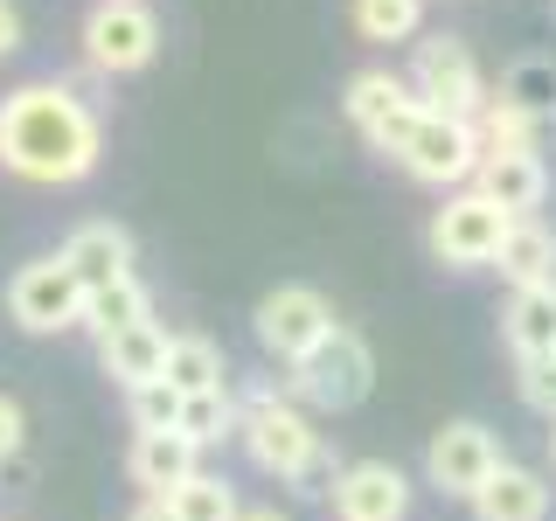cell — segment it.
I'll list each match as a JSON object with an SVG mask.
<instances>
[{
	"instance_id": "obj_5",
	"label": "cell",
	"mask_w": 556,
	"mask_h": 521,
	"mask_svg": "<svg viewBox=\"0 0 556 521\" xmlns=\"http://www.w3.org/2000/svg\"><path fill=\"white\" fill-rule=\"evenodd\" d=\"M508 208L501 202H486L473 181L466 188H452V195L431 208V230H425V243H431V257L439 265H452V271H480V265H494V251H501V237H508Z\"/></svg>"
},
{
	"instance_id": "obj_22",
	"label": "cell",
	"mask_w": 556,
	"mask_h": 521,
	"mask_svg": "<svg viewBox=\"0 0 556 521\" xmlns=\"http://www.w3.org/2000/svg\"><path fill=\"white\" fill-rule=\"evenodd\" d=\"M139 320H153V300H147L139 278H118V285H104V292H84V327H91L98 341L126 334V327H139Z\"/></svg>"
},
{
	"instance_id": "obj_20",
	"label": "cell",
	"mask_w": 556,
	"mask_h": 521,
	"mask_svg": "<svg viewBox=\"0 0 556 521\" xmlns=\"http://www.w3.org/2000/svg\"><path fill=\"white\" fill-rule=\"evenodd\" d=\"M486 98H501V104H515L521 118H535V126H556V63L549 56H521L501 69V84Z\"/></svg>"
},
{
	"instance_id": "obj_30",
	"label": "cell",
	"mask_w": 556,
	"mask_h": 521,
	"mask_svg": "<svg viewBox=\"0 0 556 521\" xmlns=\"http://www.w3.org/2000/svg\"><path fill=\"white\" fill-rule=\"evenodd\" d=\"M22 49V14H14V0H0V63Z\"/></svg>"
},
{
	"instance_id": "obj_16",
	"label": "cell",
	"mask_w": 556,
	"mask_h": 521,
	"mask_svg": "<svg viewBox=\"0 0 556 521\" xmlns=\"http://www.w3.org/2000/svg\"><path fill=\"white\" fill-rule=\"evenodd\" d=\"M494 271L508 278V285H556V230L543 216H515L508 223V237H501V251H494Z\"/></svg>"
},
{
	"instance_id": "obj_33",
	"label": "cell",
	"mask_w": 556,
	"mask_h": 521,
	"mask_svg": "<svg viewBox=\"0 0 556 521\" xmlns=\"http://www.w3.org/2000/svg\"><path fill=\"white\" fill-rule=\"evenodd\" d=\"M549 459H556V417H549Z\"/></svg>"
},
{
	"instance_id": "obj_17",
	"label": "cell",
	"mask_w": 556,
	"mask_h": 521,
	"mask_svg": "<svg viewBox=\"0 0 556 521\" xmlns=\"http://www.w3.org/2000/svg\"><path fill=\"white\" fill-rule=\"evenodd\" d=\"M501 341H508L515 361L556 355V285H521L508 292V313H501Z\"/></svg>"
},
{
	"instance_id": "obj_12",
	"label": "cell",
	"mask_w": 556,
	"mask_h": 521,
	"mask_svg": "<svg viewBox=\"0 0 556 521\" xmlns=\"http://www.w3.org/2000/svg\"><path fill=\"white\" fill-rule=\"evenodd\" d=\"M56 257L70 265V278H77L84 292H104V285H118V278H132V230L126 223H77Z\"/></svg>"
},
{
	"instance_id": "obj_24",
	"label": "cell",
	"mask_w": 556,
	"mask_h": 521,
	"mask_svg": "<svg viewBox=\"0 0 556 521\" xmlns=\"http://www.w3.org/2000/svg\"><path fill=\"white\" fill-rule=\"evenodd\" d=\"M237 417H243V404L230 396V382L223 390H195V396H181V439H195V445H223L237 431Z\"/></svg>"
},
{
	"instance_id": "obj_9",
	"label": "cell",
	"mask_w": 556,
	"mask_h": 521,
	"mask_svg": "<svg viewBox=\"0 0 556 521\" xmlns=\"http://www.w3.org/2000/svg\"><path fill=\"white\" fill-rule=\"evenodd\" d=\"M8 313L28 334H70V327H84V285L70 278L63 257H28L8 278Z\"/></svg>"
},
{
	"instance_id": "obj_23",
	"label": "cell",
	"mask_w": 556,
	"mask_h": 521,
	"mask_svg": "<svg viewBox=\"0 0 556 521\" xmlns=\"http://www.w3.org/2000/svg\"><path fill=\"white\" fill-rule=\"evenodd\" d=\"M473 132H480V153H543V139H549V126L521 118L515 104H501V98H486V104H480Z\"/></svg>"
},
{
	"instance_id": "obj_1",
	"label": "cell",
	"mask_w": 556,
	"mask_h": 521,
	"mask_svg": "<svg viewBox=\"0 0 556 521\" xmlns=\"http://www.w3.org/2000/svg\"><path fill=\"white\" fill-rule=\"evenodd\" d=\"M104 126L70 84H14L0 98V167L28 188H70L98 174Z\"/></svg>"
},
{
	"instance_id": "obj_11",
	"label": "cell",
	"mask_w": 556,
	"mask_h": 521,
	"mask_svg": "<svg viewBox=\"0 0 556 521\" xmlns=\"http://www.w3.org/2000/svg\"><path fill=\"white\" fill-rule=\"evenodd\" d=\"M327 500H334V521H404L410 514V480L396 473L390 459H355V466L334 473Z\"/></svg>"
},
{
	"instance_id": "obj_25",
	"label": "cell",
	"mask_w": 556,
	"mask_h": 521,
	"mask_svg": "<svg viewBox=\"0 0 556 521\" xmlns=\"http://www.w3.org/2000/svg\"><path fill=\"white\" fill-rule=\"evenodd\" d=\"M425 0H355V35L362 42H417Z\"/></svg>"
},
{
	"instance_id": "obj_18",
	"label": "cell",
	"mask_w": 556,
	"mask_h": 521,
	"mask_svg": "<svg viewBox=\"0 0 556 521\" xmlns=\"http://www.w3.org/2000/svg\"><path fill=\"white\" fill-rule=\"evenodd\" d=\"M98 361H104V376H118L126 390L161 382V369H167V327L161 320H139V327H126V334L98 341Z\"/></svg>"
},
{
	"instance_id": "obj_4",
	"label": "cell",
	"mask_w": 556,
	"mask_h": 521,
	"mask_svg": "<svg viewBox=\"0 0 556 521\" xmlns=\"http://www.w3.org/2000/svg\"><path fill=\"white\" fill-rule=\"evenodd\" d=\"M369 390H376V355H369V341H362L355 327H334V334L313 347V355H300L286 369V396L300 410L341 417V410H355Z\"/></svg>"
},
{
	"instance_id": "obj_26",
	"label": "cell",
	"mask_w": 556,
	"mask_h": 521,
	"mask_svg": "<svg viewBox=\"0 0 556 521\" xmlns=\"http://www.w3.org/2000/svg\"><path fill=\"white\" fill-rule=\"evenodd\" d=\"M174 521H237V486L223 473H195L188 486H174V494H161Z\"/></svg>"
},
{
	"instance_id": "obj_28",
	"label": "cell",
	"mask_w": 556,
	"mask_h": 521,
	"mask_svg": "<svg viewBox=\"0 0 556 521\" xmlns=\"http://www.w3.org/2000/svg\"><path fill=\"white\" fill-rule=\"evenodd\" d=\"M521 404L543 410V417H556V355L521 361Z\"/></svg>"
},
{
	"instance_id": "obj_27",
	"label": "cell",
	"mask_w": 556,
	"mask_h": 521,
	"mask_svg": "<svg viewBox=\"0 0 556 521\" xmlns=\"http://www.w3.org/2000/svg\"><path fill=\"white\" fill-rule=\"evenodd\" d=\"M126 410H132V431H174L181 424V390L174 382H139V390H126Z\"/></svg>"
},
{
	"instance_id": "obj_21",
	"label": "cell",
	"mask_w": 556,
	"mask_h": 521,
	"mask_svg": "<svg viewBox=\"0 0 556 521\" xmlns=\"http://www.w3.org/2000/svg\"><path fill=\"white\" fill-rule=\"evenodd\" d=\"M161 382H174L181 396L223 390V382H230V361H223V347L208 341V334H167V369H161Z\"/></svg>"
},
{
	"instance_id": "obj_32",
	"label": "cell",
	"mask_w": 556,
	"mask_h": 521,
	"mask_svg": "<svg viewBox=\"0 0 556 521\" xmlns=\"http://www.w3.org/2000/svg\"><path fill=\"white\" fill-rule=\"evenodd\" d=\"M237 521H292V514H278V508H237Z\"/></svg>"
},
{
	"instance_id": "obj_7",
	"label": "cell",
	"mask_w": 556,
	"mask_h": 521,
	"mask_svg": "<svg viewBox=\"0 0 556 521\" xmlns=\"http://www.w3.org/2000/svg\"><path fill=\"white\" fill-rule=\"evenodd\" d=\"M153 49H161V22L147 0H98L84 14V63L98 77H132L153 63Z\"/></svg>"
},
{
	"instance_id": "obj_2",
	"label": "cell",
	"mask_w": 556,
	"mask_h": 521,
	"mask_svg": "<svg viewBox=\"0 0 556 521\" xmlns=\"http://www.w3.org/2000/svg\"><path fill=\"white\" fill-rule=\"evenodd\" d=\"M237 439H243V452H251L257 473H271V480H286V486H306V494H320L313 480L334 486V473H341V466L327 459L313 417L292 404V396H278V390H251V396H243Z\"/></svg>"
},
{
	"instance_id": "obj_31",
	"label": "cell",
	"mask_w": 556,
	"mask_h": 521,
	"mask_svg": "<svg viewBox=\"0 0 556 521\" xmlns=\"http://www.w3.org/2000/svg\"><path fill=\"white\" fill-rule=\"evenodd\" d=\"M132 521H174V508L161 494H139V508H132Z\"/></svg>"
},
{
	"instance_id": "obj_6",
	"label": "cell",
	"mask_w": 556,
	"mask_h": 521,
	"mask_svg": "<svg viewBox=\"0 0 556 521\" xmlns=\"http://www.w3.org/2000/svg\"><path fill=\"white\" fill-rule=\"evenodd\" d=\"M410 98H417V112H439V118H480V104H486L480 56L459 35H425L410 56Z\"/></svg>"
},
{
	"instance_id": "obj_19",
	"label": "cell",
	"mask_w": 556,
	"mask_h": 521,
	"mask_svg": "<svg viewBox=\"0 0 556 521\" xmlns=\"http://www.w3.org/2000/svg\"><path fill=\"white\" fill-rule=\"evenodd\" d=\"M410 104H417V98H410V77H396V69H355V77H348L341 112L362 126V139H369V132L390 126V118H404Z\"/></svg>"
},
{
	"instance_id": "obj_15",
	"label": "cell",
	"mask_w": 556,
	"mask_h": 521,
	"mask_svg": "<svg viewBox=\"0 0 556 521\" xmlns=\"http://www.w3.org/2000/svg\"><path fill=\"white\" fill-rule=\"evenodd\" d=\"M466 508H473V521H549V480L515 466V459H501V473Z\"/></svg>"
},
{
	"instance_id": "obj_3",
	"label": "cell",
	"mask_w": 556,
	"mask_h": 521,
	"mask_svg": "<svg viewBox=\"0 0 556 521\" xmlns=\"http://www.w3.org/2000/svg\"><path fill=\"white\" fill-rule=\"evenodd\" d=\"M369 147L382 161H396L410 181H425V188H466L480 174L473 118H439V112H417V104L404 118H390L382 132H369Z\"/></svg>"
},
{
	"instance_id": "obj_13",
	"label": "cell",
	"mask_w": 556,
	"mask_h": 521,
	"mask_svg": "<svg viewBox=\"0 0 556 521\" xmlns=\"http://www.w3.org/2000/svg\"><path fill=\"white\" fill-rule=\"evenodd\" d=\"M126 473L139 494H174L202 473V445L181 439V431H132V452H126Z\"/></svg>"
},
{
	"instance_id": "obj_14",
	"label": "cell",
	"mask_w": 556,
	"mask_h": 521,
	"mask_svg": "<svg viewBox=\"0 0 556 521\" xmlns=\"http://www.w3.org/2000/svg\"><path fill=\"white\" fill-rule=\"evenodd\" d=\"M473 188L486 202H501L508 216H535L549 195V167H543V153H480Z\"/></svg>"
},
{
	"instance_id": "obj_8",
	"label": "cell",
	"mask_w": 556,
	"mask_h": 521,
	"mask_svg": "<svg viewBox=\"0 0 556 521\" xmlns=\"http://www.w3.org/2000/svg\"><path fill=\"white\" fill-rule=\"evenodd\" d=\"M251 327H257V347H265L271 361H300V355H313L327 334H334V306H327V292H313V285H278V292H265L257 300V313H251Z\"/></svg>"
},
{
	"instance_id": "obj_29",
	"label": "cell",
	"mask_w": 556,
	"mask_h": 521,
	"mask_svg": "<svg viewBox=\"0 0 556 521\" xmlns=\"http://www.w3.org/2000/svg\"><path fill=\"white\" fill-rule=\"evenodd\" d=\"M22 439H28V417H22V404L14 396H0V466L22 452Z\"/></svg>"
},
{
	"instance_id": "obj_10",
	"label": "cell",
	"mask_w": 556,
	"mask_h": 521,
	"mask_svg": "<svg viewBox=\"0 0 556 521\" xmlns=\"http://www.w3.org/2000/svg\"><path fill=\"white\" fill-rule=\"evenodd\" d=\"M501 439L486 424H473V417H459V424H445V431H431V445H425V480L439 486L445 500H473L486 480L501 473Z\"/></svg>"
}]
</instances>
